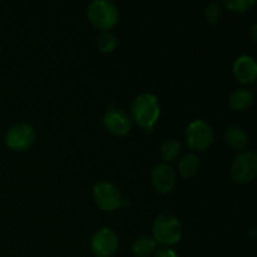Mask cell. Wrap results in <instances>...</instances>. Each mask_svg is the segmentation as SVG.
<instances>
[{
  "mask_svg": "<svg viewBox=\"0 0 257 257\" xmlns=\"http://www.w3.org/2000/svg\"><path fill=\"white\" fill-rule=\"evenodd\" d=\"M160 112L161 108L157 97L151 93L138 95L132 105V117L135 122L148 131L152 130L153 124L157 122Z\"/></svg>",
  "mask_w": 257,
  "mask_h": 257,
  "instance_id": "cell-1",
  "label": "cell"
},
{
  "mask_svg": "<svg viewBox=\"0 0 257 257\" xmlns=\"http://www.w3.org/2000/svg\"><path fill=\"white\" fill-rule=\"evenodd\" d=\"M87 15L92 24L102 29L103 32L114 27L119 19V12L117 7L107 0H94L90 3Z\"/></svg>",
  "mask_w": 257,
  "mask_h": 257,
  "instance_id": "cell-2",
  "label": "cell"
},
{
  "mask_svg": "<svg viewBox=\"0 0 257 257\" xmlns=\"http://www.w3.org/2000/svg\"><path fill=\"white\" fill-rule=\"evenodd\" d=\"M153 236L155 241L162 245L177 243L182 237V226L180 221L171 215L158 216L153 223Z\"/></svg>",
  "mask_w": 257,
  "mask_h": 257,
  "instance_id": "cell-3",
  "label": "cell"
},
{
  "mask_svg": "<svg viewBox=\"0 0 257 257\" xmlns=\"http://www.w3.org/2000/svg\"><path fill=\"white\" fill-rule=\"evenodd\" d=\"M232 178L238 183H248L257 175V156L253 152H243L236 156L231 168Z\"/></svg>",
  "mask_w": 257,
  "mask_h": 257,
  "instance_id": "cell-4",
  "label": "cell"
},
{
  "mask_svg": "<svg viewBox=\"0 0 257 257\" xmlns=\"http://www.w3.org/2000/svg\"><path fill=\"white\" fill-rule=\"evenodd\" d=\"M187 143L192 150L203 151L212 143L213 131L207 122L202 119L193 120L186 131Z\"/></svg>",
  "mask_w": 257,
  "mask_h": 257,
  "instance_id": "cell-5",
  "label": "cell"
},
{
  "mask_svg": "<svg viewBox=\"0 0 257 257\" xmlns=\"http://www.w3.org/2000/svg\"><path fill=\"white\" fill-rule=\"evenodd\" d=\"M97 205L104 211H114L123 205L122 193L109 182L98 183L93 191Z\"/></svg>",
  "mask_w": 257,
  "mask_h": 257,
  "instance_id": "cell-6",
  "label": "cell"
},
{
  "mask_svg": "<svg viewBox=\"0 0 257 257\" xmlns=\"http://www.w3.org/2000/svg\"><path fill=\"white\" fill-rule=\"evenodd\" d=\"M35 140V132L32 125L27 123H20L14 125L8 131L5 136V142L7 146L12 150L23 151L33 145Z\"/></svg>",
  "mask_w": 257,
  "mask_h": 257,
  "instance_id": "cell-7",
  "label": "cell"
},
{
  "mask_svg": "<svg viewBox=\"0 0 257 257\" xmlns=\"http://www.w3.org/2000/svg\"><path fill=\"white\" fill-rule=\"evenodd\" d=\"M92 248L97 257H109L117 251L118 236L110 228H102L92 238Z\"/></svg>",
  "mask_w": 257,
  "mask_h": 257,
  "instance_id": "cell-8",
  "label": "cell"
},
{
  "mask_svg": "<svg viewBox=\"0 0 257 257\" xmlns=\"http://www.w3.org/2000/svg\"><path fill=\"white\" fill-rule=\"evenodd\" d=\"M103 123L107 127V130L115 136L127 135L132 127V123H131L127 113L117 109V108L109 109L105 113L104 117H103Z\"/></svg>",
  "mask_w": 257,
  "mask_h": 257,
  "instance_id": "cell-9",
  "label": "cell"
},
{
  "mask_svg": "<svg viewBox=\"0 0 257 257\" xmlns=\"http://www.w3.org/2000/svg\"><path fill=\"white\" fill-rule=\"evenodd\" d=\"M152 183L157 191L167 193L172 191L176 185V173L173 168L167 163H160L152 171Z\"/></svg>",
  "mask_w": 257,
  "mask_h": 257,
  "instance_id": "cell-10",
  "label": "cell"
},
{
  "mask_svg": "<svg viewBox=\"0 0 257 257\" xmlns=\"http://www.w3.org/2000/svg\"><path fill=\"white\" fill-rule=\"evenodd\" d=\"M233 74L243 84L252 83L257 75V64L250 55H241L233 63Z\"/></svg>",
  "mask_w": 257,
  "mask_h": 257,
  "instance_id": "cell-11",
  "label": "cell"
},
{
  "mask_svg": "<svg viewBox=\"0 0 257 257\" xmlns=\"http://www.w3.org/2000/svg\"><path fill=\"white\" fill-rule=\"evenodd\" d=\"M225 141L231 148L236 151H242L248 143V136L245 131L237 125H232L226 130Z\"/></svg>",
  "mask_w": 257,
  "mask_h": 257,
  "instance_id": "cell-12",
  "label": "cell"
},
{
  "mask_svg": "<svg viewBox=\"0 0 257 257\" xmlns=\"http://www.w3.org/2000/svg\"><path fill=\"white\" fill-rule=\"evenodd\" d=\"M253 99H255V97H253L252 92L247 89H237L230 95L228 103L233 109L243 110L252 104Z\"/></svg>",
  "mask_w": 257,
  "mask_h": 257,
  "instance_id": "cell-13",
  "label": "cell"
},
{
  "mask_svg": "<svg viewBox=\"0 0 257 257\" xmlns=\"http://www.w3.org/2000/svg\"><path fill=\"white\" fill-rule=\"evenodd\" d=\"M198 168H200V160L195 155L185 156L178 166L180 173L186 178L193 177L198 172Z\"/></svg>",
  "mask_w": 257,
  "mask_h": 257,
  "instance_id": "cell-14",
  "label": "cell"
},
{
  "mask_svg": "<svg viewBox=\"0 0 257 257\" xmlns=\"http://www.w3.org/2000/svg\"><path fill=\"white\" fill-rule=\"evenodd\" d=\"M156 248V241L155 238L150 237V236H141L133 243V251L137 255L145 257L151 255Z\"/></svg>",
  "mask_w": 257,
  "mask_h": 257,
  "instance_id": "cell-15",
  "label": "cell"
},
{
  "mask_svg": "<svg viewBox=\"0 0 257 257\" xmlns=\"http://www.w3.org/2000/svg\"><path fill=\"white\" fill-rule=\"evenodd\" d=\"M115 45H117V39H115V37L110 32L104 30V32L98 34L97 47L100 52L103 53L112 52V50L115 48Z\"/></svg>",
  "mask_w": 257,
  "mask_h": 257,
  "instance_id": "cell-16",
  "label": "cell"
},
{
  "mask_svg": "<svg viewBox=\"0 0 257 257\" xmlns=\"http://www.w3.org/2000/svg\"><path fill=\"white\" fill-rule=\"evenodd\" d=\"M180 143L176 140L171 138V140H166L165 142L161 145V155H162L165 161H173L180 153Z\"/></svg>",
  "mask_w": 257,
  "mask_h": 257,
  "instance_id": "cell-17",
  "label": "cell"
},
{
  "mask_svg": "<svg viewBox=\"0 0 257 257\" xmlns=\"http://www.w3.org/2000/svg\"><path fill=\"white\" fill-rule=\"evenodd\" d=\"M205 15H206V19L211 23H220L223 18V8L222 4L218 2H212L206 7L205 10Z\"/></svg>",
  "mask_w": 257,
  "mask_h": 257,
  "instance_id": "cell-18",
  "label": "cell"
},
{
  "mask_svg": "<svg viewBox=\"0 0 257 257\" xmlns=\"http://www.w3.org/2000/svg\"><path fill=\"white\" fill-rule=\"evenodd\" d=\"M223 4L233 12L243 13L255 5V0H226Z\"/></svg>",
  "mask_w": 257,
  "mask_h": 257,
  "instance_id": "cell-19",
  "label": "cell"
},
{
  "mask_svg": "<svg viewBox=\"0 0 257 257\" xmlns=\"http://www.w3.org/2000/svg\"><path fill=\"white\" fill-rule=\"evenodd\" d=\"M156 257H178V255L171 248H162V250L158 251Z\"/></svg>",
  "mask_w": 257,
  "mask_h": 257,
  "instance_id": "cell-20",
  "label": "cell"
},
{
  "mask_svg": "<svg viewBox=\"0 0 257 257\" xmlns=\"http://www.w3.org/2000/svg\"><path fill=\"white\" fill-rule=\"evenodd\" d=\"M256 29H257V25H252V28H251V35H252V40L253 42H256L257 37H256Z\"/></svg>",
  "mask_w": 257,
  "mask_h": 257,
  "instance_id": "cell-21",
  "label": "cell"
}]
</instances>
